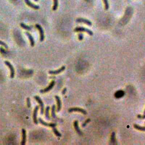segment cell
<instances>
[{"label": "cell", "mask_w": 145, "mask_h": 145, "mask_svg": "<svg viewBox=\"0 0 145 145\" xmlns=\"http://www.w3.org/2000/svg\"><path fill=\"white\" fill-rule=\"evenodd\" d=\"M49 109H50V107H47L45 109V117L47 118V120H50V116H49Z\"/></svg>", "instance_id": "obj_20"}, {"label": "cell", "mask_w": 145, "mask_h": 145, "mask_svg": "<svg viewBox=\"0 0 145 145\" xmlns=\"http://www.w3.org/2000/svg\"><path fill=\"white\" fill-rule=\"evenodd\" d=\"M83 39V35L82 33H79L78 35V39L79 40H82Z\"/></svg>", "instance_id": "obj_28"}, {"label": "cell", "mask_w": 145, "mask_h": 145, "mask_svg": "<svg viewBox=\"0 0 145 145\" xmlns=\"http://www.w3.org/2000/svg\"><path fill=\"white\" fill-rule=\"evenodd\" d=\"M55 98L56 99L57 105V112H59L61 109V101L60 97L58 96H55Z\"/></svg>", "instance_id": "obj_14"}, {"label": "cell", "mask_w": 145, "mask_h": 145, "mask_svg": "<svg viewBox=\"0 0 145 145\" xmlns=\"http://www.w3.org/2000/svg\"><path fill=\"white\" fill-rule=\"evenodd\" d=\"M24 1L28 6H30V8H32V9L34 10H39L40 9V7L38 5H36L35 4L32 3V2L30 1V0H24Z\"/></svg>", "instance_id": "obj_10"}, {"label": "cell", "mask_w": 145, "mask_h": 145, "mask_svg": "<svg viewBox=\"0 0 145 145\" xmlns=\"http://www.w3.org/2000/svg\"><path fill=\"white\" fill-rule=\"evenodd\" d=\"M27 106L28 108H30L31 107V100L29 97L27 98Z\"/></svg>", "instance_id": "obj_25"}, {"label": "cell", "mask_w": 145, "mask_h": 145, "mask_svg": "<svg viewBox=\"0 0 145 145\" xmlns=\"http://www.w3.org/2000/svg\"><path fill=\"white\" fill-rule=\"evenodd\" d=\"M35 27H36V28L39 30L40 33V41L41 42L44 41V38H45V36H44V30H43V28L41 27V26L40 25L37 24H36Z\"/></svg>", "instance_id": "obj_2"}, {"label": "cell", "mask_w": 145, "mask_h": 145, "mask_svg": "<svg viewBox=\"0 0 145 145\" xmlns=\"http://www.w3.org/2000/svg\"><path fill=\"white\" fill-rule=\"evenodd\" d=\"M5 65H7V66L9 67L10 70V77L12 78H13L15 76V70H14V68L13 66H12L10 62L8 61H5Z\"/></svg>", "instance_id": "obj_4"}, {"label": "cell", "mask_w": 145, "mask_h": 145, "mask_svg": "<svg viewBox=\"0 0 145 145\" xmlns=\"http://www.w3.org/2000/svg\"><path fill=\"white\" fill-rule=\"evenodd\" d=\"M66 90H67V89H66V88H65V89H64L63 90H62V94L63 95H64L65 94V93H66Z\"/></svg>", "instance_id": "obj_29"}, {"label": "cell", "mask_w": 145, "mask_h": 145, "mask_svg": "<svg viewBox=\"0 0 145 145\" xmlns=\"http://www.w3.org/2000/svg\"><path fill=\"white\" fill-rule=\"evenodd\" d=\"M26 35L27 36L28 38L29 39V40H30L31 46V47H33V46L35 45V41L34 39H33V37L28 32H26Z\"/></svg>", "instance_id": "obj_15"}, {"label": "cell", "mask_w": 145, "mask_h": 145, "mask_svg": "<svg viewBox=\"0 0 145 145\" xmlns=\"http://www.w3.org/2000/svg\"><path fill=\"white\" fill-rule=\"evenodd\" d=\"M110 144L112 145H117L116 139V134L115 132H112V134L111 136V142H110Z\"/></svg>", "instance_id": "obj_16"}, {"label": "cell", "mask_w": 145, "mask_h": 145, "mask_svg": "<svg viewBox=\"0 0 145 145\" xmlns=\"http://www.w3.org/2000/svg\"><path fill=\"white\" fill-rule=\"evenodd\" d=\"M0 45H2L3 46V47H5L6 49L8 48V46L7 45V44L5 43V42H4V41H1V40H0Z\"/></svg>", "instance_id": "obj_24"}, {"label": "cell", "mask_w": 145, "mask_h": 145, "mask_svg": "<svg viewBox=\"0 0 145 145\" xmlns=\"http://www.w3.org/2000/svg\"><path fill=\"white\" fill-rule=\"evenodd\" d=\"M76 22L77 23H85V24L88 25V26H92V23L89 20L86 19H84V18H77L76 20Z\"/></svg>", "instance_id": "obj_6"}, {"label": "cell", "mask_w": 145, "mask_h": 145, "mask_svg": "<svg viewBox=\"0 0 145 145\" xmlns=\"http://www.w3.org/2000/svg\"><path fill=\"white\" fill-rule=\"evenodd\" d=\"M58 6V0H53V10L55 11L57 9Z\"/></svg>", "instance_id": "obj_21"}, {"label": "cell", "mask_w": 145, "mask_h": 145, "mask_svg": "<svg viewBox=\"0 0 145 145\" xmlns=\"http://www.w3.org/2000/svg\"><path fill=\"white\" fill-rule=\"evenodd\" d=\"M20 27H21L22 28H23V29H24V30H26L28 31H31L32 30V27H31V26H27V25L25 24L24 23H21L20 24Z\"/></svg>", "instance_id": "obj_17"}, {"label": "cell", "mask_w": 145, "mask_h": 145, "mask_svg": "<svg viewBox=\"0 0 145 145\" xmlns=\"http://www.w3.org/2000/svg\"><path fill=\"white\" fill-rule=\"evenodd\" d=\"M74 129L77 132V133L78 134L79 136H82L83 133H82L81 130V129H79V128L78 121H75L74 122Z\"/></svg>", "instance_id": "obj_12"}, {"label": "cell", "mask_w": 145, "mask_h": 145, "mask_svg": "<svg viewBox=\"0 0 145 145\" xmlns=\"http://www.w3.org/2000/svg\"><path fill=\"white\" fill-rule=\"evenodd\" d=\"M69 112L71 113L72 112H81L82 114H84V115H87V112H86V110H85L84 109H82L81 108H77V107H75V108H71L69 109Z\"/></svg>", "instance_id": "obj_5"}, {"label": "cell", "mask_w": 145, "mask_h": 145, "mask_svg": "<svg viewBox=\"0 0 145 145\" xmlns=\"http://www.w3.org/2000/svg\"><path fill=\"white\" fill-rule=\"evenodd\" d=\"M39 0H34V1H35V2H37V1H38Z\"/></svg>", "instance_id": "obj_30"}, {"label": "cell", "mask_w": 145, "mask_h": 145, "mask_svg": "<svg viewBox=\"0 0 145 145\" xmlns=\"http://www.w3.org/2000/svg\"><path fill=\"white\" fill-rule=\"evenodd\" d=\"M52 129H53V133H54V134H55L57 137H61V134L59 132H58V131L57 130V129L56 128H55V127L53 128Z\"/></svg>", "instance_id": "obj_22"}, {"label": "cell", "mask_w": 145, "mask_h": 145, "mask_svg": "<svg viewBox=\"0 0 145 145\" xmlns=\"http://www.w3.org/2000/svg\"><path fill=\"white\" fill-rule=\"evenodd\" d=\"M144 114H145V111H144Z\"/></svg>", "instance_id": "obj_31"}, {"label": "cell", "mask_w": 145, "mask_h": 145, "mask_svg": "<svg viewBox=\"0 0 145 145\" xmlns=\"http://www.w3.org/2000/svg\"><path fill=\"white\" fill-rule=\"evenodd\" d=\"M22 136L21 145H24L26 144V131L24 129H22Z\"/></svg>", "instance_id": "obj_13"}, {"label": "cell", "mask_w": 145, "mask_h": 145, "mask_svg": "<svg viewBox=\"0 0 145 145\" xmlns=\"http://www.w3.org/2000/svg\"><path fill=\"white\" fill-rule=\"evenodd\" d=\"M39 108V106L37 105L35 108L34 111H33V120L34 123L35 124H38V121L37 120V111H38Z\"/></svg>", "instance_id": "obj_8"}, {"label": "cell", "mask_w": 145, "mask_h": 145, "mask_svg": "<svg viewBox=\"0 0 145 145\" xmlns=\"http://www.w3.org/2000/svg\"><path fill=\"white\" fill-rule=\"evenodd\" d=\"M52 117L53 118H56V106L53 105L52 107Z\"/></svg>", "instance_id": "obj_18"}, {"label": "cell", "mask_w": 145, "mask_h": 145, "mask_svg": "<svg viewBox=\"0 0 145 145\" xmlns=\"http://www.w3.org/2000/svg\"><path fill=\"white\" fill-rule=\"evenodd\" d=\"M90 121H91V120L90 119V118H88V119H87V120L85 121V123L82 124V126H83V127H85V126H86V125H87V124L88 123H89V122H90Z\"/></svg>", "instance_id": "obj_26"}, {"label": "cell", "mask_w": 145, "mask_h": 145, "mask_svg": "<svg viewBox=\"0 0 145 145\" xmlns=\"http://www.w3.org/2000/svg\"><path fill=\"white\" fill-rule=\"evenodd\" d=\"M74 31L75 32H84L87 33L88 34L90 35V36L93 35V32L92 31H91L90 30H89V29L86 28H84L83 27H76Z\"/></svg>", "instance_id": "obj_1"}, {"label": "cell", "mask_w": 145, "mask_h": 145, "mask_svg": "<svg viewBox=\"0 0 145 145\" xmlns=\"http://www.w3.org/2000/svg\"><path fill=\"white\" fill-rule=\"evenodd\" d=\"M39 122H40V124H41L42 125H44V126H48V127H51V128H54V127H56L57 126V124H54V123H51V124H49L47 123V122H45V121H44L41 118H39Z\"/></svg>", "instance_id": "obj_9"}, {"label": "cell", "mask_w": 145, "mask_h": 145, "mask_svg": "<svg viewBox=\"0 0 145 145\" xmlns=\"http://www.w3.org/2000/svg\"><path fill=\"white\" fill-rule=\"evenodd\" d=\"M137 117L139 118V119H145V114L144 115H138L137 116Z\"/></svg>", "instance_id": "obj_27"}, {"label": "cell", "mask_w": 145, "mask_h": 145, "mask_svg": "<svg viewBox=\"0 0 145 145\" xmlns=\"http://www.w3.org/2000/svg\"><path fill=\"white\" fill-rule=\"evenodd\" d=\"M34 99L36 100V101H37L39 104L40 107V113H41V115H43V113H44V105L42 100H41V99H40V97H38V96H35Z\"/></svg>", "instance_id": "obj_3"}, {"label": "cell", "mask_w": 145, "mask_h": 145, "mask_svg": "<svg viewBox=\"0 0 145 145\" xmlns=\"http://www.w3.org/2000/svg\"><path fill=\"white\" fill-rule=\"evenodd\" d=\"M134 127L138 130L143 131V132H145V126H141L137 125V124H134Z\"/></svg>", "instance_id": "obj_19"}, {"label": "cell", "mask_w": 145, "mask_h": 145, "mask_svg": "<svg viewBox=\"0 0 145 145\" xmlns=\"http://www.w3.org/2000/svg\"><path fill=\"white\" fill-rule=\"evenodd\" d=\"M54 85H55V82H54V81H52L48 87H47V88H45V89H44V90H40V93H47V92L49 91L50 90H51L52 89V88L53 87Z\"/></svg>", "instance_id": "obj_7"}, {"label": "cell", "mask_w": 145, "mask_h": 145, "mask_svg": "<svg viewBox=\"0 0 145 145\" xmlns=\"http://www.w3.org/2000/svg\"><path fill=\"white\" fill-rule=\"evenodd\" d=\"M86 1H89V0H86Z\"/></svg>", "instance_id": "obj_32"}, {"label": "cell", "mask_w": 145, "mask_h": 145, "mask_svg": "<svg viewBox=\"0 0 145 145\" xmlns=\"http://www.w3.org/2000/svg\"><path fill=\"white\" fill-rule=\"evenodd\" d=\"M104 5H105V9L107 10L109 9V3L108 0H103Z\"/></svg>", "instance_id": "obj_23"}, {"label": "cell", "mask_w": 145, "mask_h": 145, "mask_svg": "<svg viewBox=\"0 0 145 145\" xmlns=\"http://www.w3.org/2000/svg\"><path fill=\"white\" fill-rule=\"evenodd\" d=\"M65 66H62L61 68H60V69H58L57 70H51L49 72V73L50 74H53V75H56V74H58L61 73V72H63L64 70H65Z\"/></svg>", "instance_id": "obj_11"}]
</instances>
